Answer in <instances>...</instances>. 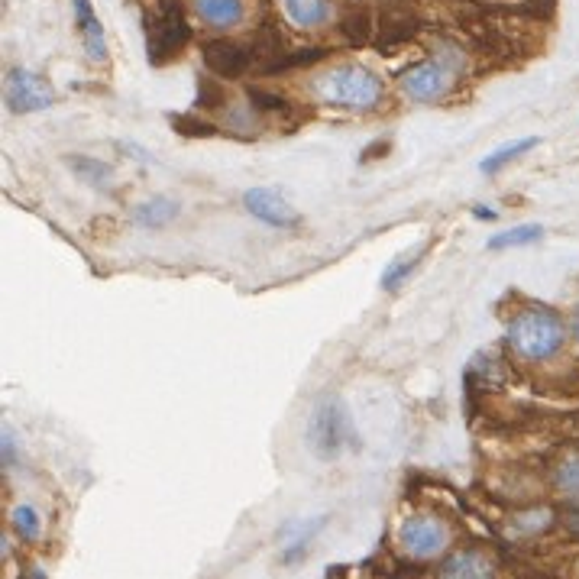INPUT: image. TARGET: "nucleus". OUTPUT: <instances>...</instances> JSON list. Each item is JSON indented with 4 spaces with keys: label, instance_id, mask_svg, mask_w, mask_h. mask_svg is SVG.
<instances>
[{
    "label": "nucleus",
    "instance_id": "f257e3e1",
    "mask_svg": "<svg viewBox=\"0 0 579 579\" xmlns=\"http://www.w3.org/2000/svg\"><path fill=\"white\" fill-rule=\"evenodd\" d=\"M311 91L321 104L366 114V110H376V104L382 101V78L372 75L366 65L343 62L327 68L324 75H317L311 81Z\"/></svg>",
    "mask_w": 579,
    "mask_h": 579
},
{
    "label": "nucleus",
    "instance_id": "f03ea898",
    "mask_svg": "<svg viewBox=\"0 0 579 579\" xmlns=\"http://www.w3.org/2000/svg\"><path fill=\"white\" fill-rule=\"evenodd\" d=\"M563 340H567L563 317L550 308H525L508 324V347L528 363H544L557 356Z\"/></svg>",
    "mask_w": 579,
    "mask_h": 579
},
{
    "label": "nucleus",
    "instance_id": "7ed1b4c3",
    "mask_svg": "<svg viewBox=\"0 0 579 579\" xmlns=\"http://www.w3.org/2000/svg\"><path fill=\"white\" fill-rule=\"evenodd\" d=\"M308 447L317 460H337L347 447H356L353 421L350 411L343 405L340 395H324L317 398V405L308 415Z\"/></svg>",
    "mask_w": 579,
    "mask_h": 579
},
{
    "label": "nucleus",
    "instance_id": "20e7f679",
    "mask_svg": "<svg viewBox=\"0 0 579 579\" xmlns=\"http://www.w3.org/2000/svg\"><path fill=\"white\" fill-rule=\"evenodd\" d=\"M460 72H463V52L453 46H444V49H437L431 59L408 68L402 78V91L411 101H440L453 88V81H457Z\"/></svg>",
    "mask_w": 579,
    "mask_h": 579
},
{
    "label": "nucleus",
    "instance_id": "39448f33",
    "mask_svg": "<svg viewBox=\"0 0 579 579\" xmlns=\"http://www.w3.org/2000/svg\"><path fill=\"white\" fill-rule=\"evenodd\" d=\"M191 39V26L182 17V7L165 0L159 7V13L146 26V55L153 65H165L172 62L178 52L188 46Z\"/></svg>",
    "mask_w": 579,
    "mask_h": 579
},
{
    "label": "nucleus",
    "instance_id": "423d86ee",
    "mask_svg": "<svg viewBox=\"0 0 579 579\" xmlns=\"http://www.w3.org/2000/svg\"><path fill=\"white\" fill-rule=\"evenodd\" d=\"M398 541H402V550L415 560H434L447 550L450 544V531L440 518L431 515H411L402 521L398 528Z\"/></svg>",
    "mask_w": 579,
    "mask_h": 579
},
{
    "label": "nucleus",
    "instance_id": "0eeeda50",
    "mask_svg": "<svg viewBox=\"0 0 579 579\" xmlns=\"http://www.w3.org/2000/svg\"><path fill=\"white\" fill-rule=\"evenodd\" d=\"M4 101L13 114H36V110L52 107L55 94L49 81L30 72V68H10L4 81Z\"/></svg>",
    "mask_w": 579,
    "mask_h": 579
},
{
    "label": "nucleus",
    "instance_id": "6e6552de",
    "mask_svg": "<svg viewBox=\"0 0 579 579\" xmlns=\"http://www.w3.org/2000/svg\"><path fill=\"white\" fill-rule=\"evenodd\" d=\"M243 208L250 211L256 220H263V224L279 227V230H288V227L301 224L298 211L279 195V191H272V188H250L243 195Z\"/></svg>",
    "mask_w": 579,
    "mask_h": 579
},
{
    "label": "nucleus",
    "instance_id": "1a4fd4ad",
    "mask_svg": "<svg viewBox=\"0 0 579 579\" xmlns=\"http://www.w3.org/2000/svg\"><path fill=\"white\" fill-rule=\"evenodd\" d=\"M204 65L211 68L217 78H240L250 68V52L233 46V43H211L204 49Z\"/></svg>",
    "mask_w": 579,
    "mask_h": 579
},
{
    "label": "nucleus",
    "instance_id": "9d476101",
    "mask_svg": "<svg viewBox=\"0 0 579 579\" xmlns=\"http://www.w3.org/2000/svg\"><path fill=\"white\" fill-rule=\"evenodd\" d=\"M195 13L211 30H237L246 17L243 0H195Z\"/></svg>",
    "mask_w": 579,
    "mask_h": 579
},
{
    "label": "nucleus",
    "instance_id": "9b49d317",
    "mask_svg": "<svg viewBox=\"0 0 579 579\" xmlns=\"http://www.w3.org/2000/svg\"><path fill=\"white\" fill-rule=\"evenodd\" d=\"M437 579H495V567L486 554H479V550H463V554L450 557L444 563V570H440Z\"/></svg>",
    "mask_w": 579,
    "mask_h": 579
},
{
    "label": "nucleus",
    "instance_id": "f8f14e48",
    "mask_svg": "<svg viewBox=\"0 0 579 579\" xmlns=\"http://www.w3.org/2000/svg\"><path fill=\"white\" fill-rule=\"evenodd\" d=\"M282 7H285V17L295 26H305V30H314V26L330 20L327 0H282Z\"/></svg>",
    "mask_w": 579,
    "mask_h": 579
},
{
    "label": "nucleus",
    "instance_id": "ddd939ff",
    "mask_svg": "<svg viewBox=\"0 0 579 579\" xmlns=\"http://www.w3.org/2000/svg\"><path fill=\"white\" fill-rule=\"evenodd\" d=\"M178 217V204L172 198H149L143 201L140 208H136V224L140 227H149V230H162L169 227L172 220Z\"/></svg>",
    "mask_w": 579,
    "mask_h": 579
},
{
    "label": "nucleus",
    "instance_id": "4468645a",
    "mask_svg": "<svg viewBox=\"0 0 579 579\" xmlns=\"http://www.w3.org/2000/svg\"><path fill=\"white\" fill-rule=\"evenodd\" d=\"M554 486L567 502L579 505V450H570L567 457L557 463L554 470Z\"/></svg>",
    "mask_w": 579,
    "mask_h": 579
},
{
    "label": "nucleus",
    "instance_id": "2eb2a0df",
    "mask_svg": "<svg viewBox=\"0 0 579 579\" xmlns=\"http://www.w3.org/2000/svg\"><path fill=\"white\" fill-rule=\"evenodd\" d=\"M544 237V227L541 224H521V227H512L505 233H495V237L489 240V250H518V246H531Z\"/></svg>",
    "mask_w": 579,
    "mask_h": 579
},
{
    "label": "nucleus",
    "instance_id": "dca6fc26",
    "mask_svg": "<svg viewBox=\"0 0 579 579\" xmlns=\"http://www.w3.org/2000/svg\"><path fill=\"white\" fill-rule=\"evenodd\" d=\"M68 162V169H72L81 182H88V185H107L110 178H114V169H110L107 162H101V159H91V156H68L65 159Z\"/></svg>",
    "mask_w": 579,
    "mask_h": 579
},
{
    "label": "nucleus",
    "instance_id": "f3484780",
    "mask_svg": "<svg viewBox=\"0 0 579 579\" xmlns=\"http://www.w3.org/2000/svg\"><path fill=\"white\" fill-rule=\"evenodd\" d=\"M537 146V136H525V140H515V143H505V146H499L495 149L492 156H486L482 159V165L479 169L486 172V175H495V172H502L508 162L512 159H518L521 153H528V149H534Z\"/></svg>",
    "mask_w": 579,
    "mask_h": 579
},
{
    "label": "nucleus",
    "instance_id": "a211bd4d",
    "mask_svg": "<svg viewBox=\"0 0 579 579\" xmlns=\"http://www.w3.org/2000/svg\"><path fill=\"white\" fill-rule=\"evenodd\" d=\"M421 253H424V250L418 246V250H411V253H405V256L392 259V263H389V269L382 272V288H385V292H395V288L402 285V282L408 279L411 272H415V266H418Z\"/></svg>",
    "mask_w": 579,
    "mask_h": 579
},
{
    "label": "nucleus",
    "instance_id": "6ab92c4d",
    "mask_svg": "<svg viewBox=\"0 0 579 579\" xmlns=\"http://www.w3.org/2000/svg\"><path fill=\"white\" fill-rule=\"evenodd\" d=\"M10 525L17 531L20 541H36L39 531H43V521H39V512L33 505H17L10 512Z\"/></svg>",
    "mask_w": 579,
    "mask_h": 579
},
{
    "label": "nucleus",
    "instance_id": "aec40b11",
    "mask_svg": "<svg viewBox=\"0 0 579 579\" xmlns=\"http://www.w3.org/2000/svg\"><path fill=\"white\" fill-rule=\"evenodd\" d=\"M81 43H85V52H88L91 62H98V65L107 62V39H104L101 20H91V23L81 26Z\"/></svg>",
    "mask_w": 579,
    "mask_h": 579
},
{
    "label": "nucleus",
    "instance_id": "412c9836",
    "mask_svg": "<svg viewBox=\"0 0 579 579\" xmlns=\"http://www.w3.org/2000/svg\"><path fill=\"white\" fill-rule=\"evenodd\" d=\"M172 123L178 130H182L185 136H214V127L208 120H195V117H172Z\"/></svg>",
    "mask_w": 579,
    "mask_h": 579
},
{
    "label": "nucleus",
    "instance_id": "4be33fe9",
    "mask_svg": "<svg viewBox=\"0 0 579 579\" xmlns=\"http://www.w3.org/2000/svg\"><path fill=\"white\" fill-rule=\"evenodd\" d=\"M220 104H224V91H220L214 81L201 78V85H198V107H220Z\"/></svg>",
    "mask_w": 579,
    "mask_h": 579
},
{
    "label": "nucleus",
    "instance_id": "5701e85b",
    "mask_svg": "<svg viewBox=\"0 0 579 579\" xmlns=\"http://www.w3.org/2000/svg\"><path fill=\"white\" fill-rule=\"evenodd\" d=\"M515 525L521 528V531H528V534H534V531H544L547 525H550V512H528V515H521Z\"/></svg>",
    "mask_w": 579,
    "mask_h": 579
},
{
    "label": "nucleus",
    "instance_id": "b1692460",
    "mask_svg": "<svg viewBox=\"0 0 579 579\" xmlns=\"http://www.w3.org/2000/svg\"><path fill=\"white\" fill-rule=\"evenodd\" d=\"M250 101H253L256 110H282L285 107L282 98H275V94H266V91H259V88L250 91Z\"/></svg>",
    "mask_w": 579,
    "mask_h": 579
},
{
    "label": "nucleus",
    "instance_id": "393cba45",
    "mask_svg": "<svg viewBox=\"0 0 579 579\" xmlns=\"http://www.w3.org/2000/svg\"><path fill=\"white\" fill-rule=\"evenodd\" d=\"M72 7H75V23H78V30L85 23H91V20H98L94 17V10H91V0H72Z\"/></svg>",
    "mask_w": 579,
    "mask_h": 579
},
{
    "label": "nucleus",
    "instance_id": "a878e982",
    "mask_svg": "<svg viewBox=\"0 0 579 579\" xmlns=\"http://www.w3.org/2000/svg\"><path fill=\"white\" fill-rule=\"evenodd\" d=\"M4 470H13V431L4 427Z\"/></svg>",
    "mask_w": 579,
    "mask_h": 579
},
{
    "label": "nucleus",
    "instance_id": "bb28decb",
    "mask_svg": "<svg viewBox=\"0 0 579 579\" xmlns=\"http://www.w3.org/2000/svg\"><path fill=\"white\" fill-rule=\"evenodd\" d=\"M563 521H567V528L579 537V508H576V512H570L567 518H563Z\"/></svg>",
    "mask_w": 579,
    "mask_h": 579
},
{
    "label": "nucleus",
    "instance_id": "cd10ccee",
    "mask_svg": "<svg viewBox=\"0 0 579 579\" xmlns=\"http://www.w3.org/2000/svg\"><path fill=\"white\" fill-rule=\"evenodd\" d=\"M473 214H476L479 220H495V211H486V208H476Z\"/></svg>",
    "mask_w": 579,
    "mask_h": 579
},
{
    "label": "nucleus",
    "instance_id": "c85d7f7f",
    "mask_svg": "<svg viewBox=\"0 0 579 579\" xmlns=\"http://www.w3.org/2000/svg\"><path fill=\"white\" fill-rule=\"evenodd\" d=\"M573 337L579 343V305H576V314H573Z\"/></svg>",
    "mask_w": 579,
    "mask_h": 579
},
{
    "label": "nucleus",
    "instance_id": "c756f323",
    "mask_svg": "<svg viewBox=\"0 0 579 579\" xmlns=\"http://www.w3.org/2000/svg\"><path fill=\"white\" fill-rule=\"evenodd\" d=\"M26 579H46V573L43 570H30V576H26Z\"/></svg>",
    "mask_w": 579,
    "mask_h": 579
}]
</instances>
